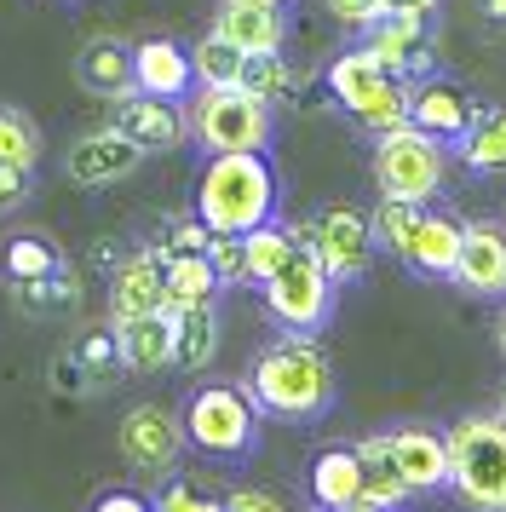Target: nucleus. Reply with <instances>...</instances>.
I'll return each instance as SVG.
<instances>
[{
  "label": "nucleus",
  "mask_w": 506,
  "mask_h": 512,
  "mask_svg": "<svg viewBox=\"0 0 506 512\" xmlns=\"http://www.w3.org/2000/svg\"><path fill=\"white\" fill-rule=\"evenodd\" d=\"M248 397L271 420H317L334 403V363L311 334H282L248 363Z\"/></svg>",
  "instance_id": "1"
},
{
  "label": "nucleus",
  "mask_w": 506,
  "mask_h": 512,
  "mask_svg": "<svg viewBox=\"0 0 506 512\" xmlns=\"http://www.w3.org/2000/svg\"><path fill=\"white\" fill-rule=\"evenodd\" d=\"M196 213L207 219V231H230V236L276 219V173L265 162V150L207 156L202 179H196Z\"/></svg>",
  "instance_id": "2"
},
{
  "label": "nucleus",
  "mask_w": 506,
  "mask_h": 512,
  "mask_svg": "<svg viewBox=\"0 0 506 512\" xmlns=\"http://www.w3.org/2000/svg\"><path fill=\"white\" fill-rule=\"evenodd\" d=\"M449 489L466 512H506V420L466 415L449 426Z\"/></svg>",
  "instance_id": "3"
},
{
  "label": "nucleus",
  "mask_w": 506,
  "mask_h": 512,
  "mask_svg": "<svg viewBox=\"0 0 506 512\" xmlns=\"http://www.w3.org/2000/svg\"><path fill=\"white\" fill-rule=\"evenodd\" d=\"M184 116H190V139L202 144L207 156L271 150L276 139V110L259 93H248V87H196Z\"/></svg>",
  "instance_id": "4"
},
{
  "label": "nucleus",
  "mask_w": 506,
  "mask_h": 512,
  "mask_svg": "<svg viewBox=\"0 0 506 512\" xmlns=\"http://www.w3.org/2000/svg\"><path fill=\"white\" fill-rule=\"evenodd\" d=\"M184 438L196 443L202 455L219 461H248L259 449V403L248 397V386H225V380H207L190 392L184 403Z\"/></svg>",
  "instance_id": "5"
},
{
  "label": "nucleus",
  "mask_w": 506,
  "mask_h": 512,
  "mask_svg": "<svg viewBox=\"0 0 506 512\" xmlns=\"http://www.w3.org/2000/svg\"><path fill=\"white\" fill-rule=\"evenodd\" d=\"M259 294H265V311H271L276 328H288V334H317V328H328V317H334L340 282L328 277V265L317 259V248L294 231V254L282 259V271H276Z\"/></svg>",
  "instance_id": "6"
},
{
  "label": "nucleus",
  "mask_w": 506,
  "mask_h": 512,
  "mask_svg": "<svg viewBox=\"0 0 506 512\" xmlns=\"http://www.w3.org/2000/svg\"><path fill=\"white\" fill-rule=\"evenodd\" d=\"M443 179H449L443 139L420 133L414 121H403V127H391V133L374 139V185H380V196H391V202H420L426 208L437 190H443Z\"/></svg>",
  "instance_id": "7"
},
{
  "label": "nucleus",
  "mask_w": 506,
  "mask_h": 512,
  "mask_svg": "<svg viewBox=\"0 0 506 512\" xmlns=\"http://www.w3.org/2000/svg\"><path fill=\"white\" fill-rule=\"evenodd\" d=\"M311 248H317V259L328 265V277L334 282H357L368 271V259H374V219H368L363 208H351V202H328V208L311 219V225H294Z\"/></svg>",
  "instance_id": "8"
},
{
  "label": "nucleus",
  "mask_w": 506,
  "mask_h": 512,
  "mask_svg": "<svg viewBox=\"0 0 506 512\" xmlns=\"http://www.w3.org/2000/svg\"><path fill=\"white\" fill-rule=\"evenodd\" d=\"M184 443H190L184 438V420L173 415V409H161V403H138V409H127L121 432H115L121 461L133 466V472H144V478H167V472L179 466Z\"/></svg>",
  "instance_id": "9"
},
{
  "label": "nucleus",
  "mask_w": 506,
  "mask_h": 512,
  "mask_svg": "<svg viewBox=\"0 0 506 512\" xmlns=\"http://www.w3.org/2000/svg\"><path fill=\"white\" fill-rule=\"evenodd\" d=\"M449 282L472 300H506V225H495V219L466 225Z\"/></svg>",
  "instance_id": "10"
},
{
  "label": "nucleus",
  "mask_w": 506,
  "mask_h": 512,
  "mask_svg": "<svg viewBox=\"0 0 506 512\" xmlns=\"http://www.w3.org/2000/svg\"><path fill=\"white\" fill-rule=\"evenodd\" d=\"M115 127L144 150V156H167L190 139V116H184V98H156V93H127L115 98Z\"/></svg>",
  "instance_id": "11"
},
{
  "label": "nucleus",
  "mask_w": 506,
  "mask_h": 512,
  "mask_svg": "<svg viewBox=\"0 0 506 512\" xmlns=\"http://www.w3.org/2000/svg\"><path fill=\"white\" fill-rule=\"evenodd\" d=\"M138 162H144V150H138L121 127H98V133H81V139L69 144V156H64V173L75 179V185H121L127 173H138Z\"/></svg>",
  "instance_id": "12"
},
{
  "label": "nucleus",
  "mask_w": 506,
  "mask_h": 512,
  "mask_svg": "<svg viewBox=\"0 0 506 512\" xmlns=\"http://www.w3.org/2000/svg\"><path fill=\"white\" fill-rule=\"evenodd\" d=\"M213 29L230 47H242L248 58H271V52L288 47V12L276 0H219Z\"/></svg>",
  "instance_id": "13"
},
{
  "label": "nucleus",
  "mask_w": 506,
  "mask_h": 512,
  "mask_svg": "<svg viewBox=\"0 0 506 512\" xmlns=\"http://www.w3.org/2000/svg\"><path fill=\"white\" fill-rule=\"evenodd\" d=\"M150 311H167V271H161L156 248H138L110 277V323H133V317H150Z\"/></svg>",
  "instance_id": "14"
},
{
  "label": "nucleus",
  "mask_w": 506,
  "mask_h": 512,
  "mask_svg": "<svg viewBox=\"0 0 506 512\" xmlns=\"http://www.w3.org/2000/svg\"><path fill=\"white\" fill-rule=\"evenodd\" d=\"M391 461H397V472H403L409 495L449 489V432H432V426H397V432H391Z\"/></svg>",
  "instance_id": "15"
},
{
  "label": "nucleus",
  "mask_w": 506,
  "mask_h": 512,
  "mask_svg": "<svg viewBox=\"0 0 506 512\" xmlns=\"http://www.w3.org/2000/svg\"><path fill=\"white\" fill-rule=\"evenodd\" d=\"M75 81H81V93L104 98V104L138 93L133 47H127L121 35H92V41H81V52H75Z\"/></svg>",
  "instance_id": "16"
},
{
  "label": "nucleus",
  "mask_w": 506,
  "mask_h": 512,
  "mask_svg": "<svg viewBox=\"0 0 506 512\" xmlns=\"http://www.w3.org/2000/svg\"><path fill=\"white\" fill-rule=\"evenodd\" d=\"M409 121L420 133H432V139H466L472 127H478V104L449 87V81H426V87H414L409 93Z\"/></svg>",
  "instance_id": "17"
},
{
  "label": "nucleus",
  "mask_w": 506,
  "mask_h": 512,
  "mask_svg": "<svg viewBox=\"0 0 506 512\" xmlns=\"http://www.w3.org/2000/svg\"><path fill=\"white\" fill-rule=\"evenodd\" d=\"M460 231H466L460 219L420 208L409 242L397 248V259H403L409 271H420V277H449V271H455V254H460Z\"/></svg>",
  "instance_id": "18"
},
{
  "label": "nucleus",
  "mask_w": 506,
  "mask_h": 512,
  "mask_svg": "<svg viewBox=\"0 0 506 512\" xmlns=\"http://www.w3.org/2000/svg\"><path fill=\"white\" fill-rule=\"evenodd\" d=\"M133 81L138 93H156V98H190L196 87V70H190V52L167 35H150L133 47Z\"/></svg>",
  "instance_id": "19"
},
{
  "label": "nucleus",
  "mask_w": 506,
  "mask_h": 512,
  "mask_svg": "<svg viewBox=\"0 0 506 512\" xmlns=\"http://www.w3.org/2000/svg\"><path fill=\"white\" fill-rule=\"evenodd\" d=\"M110 328H115V346H121V369L133 374L173 369V305L150 311V317H133V323H110Z\"/></svg>",
  "instance_id": "20"
},
{
  "label": "nucleus",
  "mask_w": 506,
  "mask_h": 512,
  "mask_svg": "<svg viewBox=\"0 0 506 512\" xmlns=\"http://www.w3.org/2000/svg\"><path fill=\"white\" fill-rule=\"evenodd\" d=\"M391 75H403L409 81L414 70H426L432 58H426V18H397V12H380L374 24H368V41H363Z\"/></svg>",
  "instance_id": "21"
},
{
  "label": "nucleus",
  "mask_w": 506,
  "mask_h": 512,
  "mask_svg": "<svg viewBox=\"0 0 506 512\" xmlns=\"http://www.w3.org/2000/svg\"><path fill=\"white\" fill-rule=\"evenodd\" d=\"M219 357V305H173V369L196 374Z\"/></svg>",
  "instance_id": "22"
},
{
  "label": "nucleus",
  "mask_w": 506,
  "mask_h": 512,
  "mask_svg": "<svg viewBox=\"0 0 506 512\" xmlns=\"http://www.w3.org/2000/svg\"><path fill=\"white\" fill-rule=\"evenodd\" d=\"M311 501L317 512H340L363 501V461L357 449H322L311 461Z\"/></svg>",
  "instance_id": "23"
},
{
  "label": "nucleus",
  "mask_w": 506,
  "mask_h": 512,
  "mask_svg": "<svg viewBox=\"0 0 506 512\" xmlns=\"http://www.w3.org/2000/svg\"><path fill=\"white\" fill-rule=\"evenodd\" d=\"M351 449H357V461H363V501L368 507L397 512L409 501V484H403V472L391 461V432H374V438L351 443Z\"/></svg>",
  "instance_id": "24"
},
{
  "label": "nucleus",
  "mask_w": 506,
  "mask_h": 512,
  "mask_svg": "<svg viewBox=\"0 0 506 512\" xmlns=\"http://www.w3.org/2000/svg\"><path fill=\"white\" fill-rule=\"evenodd\" d=\"M386 75L391 70L368 47H351V52H340V58L328 64V93H334V104H340L345 116H357V110L368 104V93H374Z\"/></svg>",
  "instance_id": "25"
},
{
  "label": "nucleus",
  "mask_w": 506,
  "mask_h": 512,
  "mask_svg": "<svg viewBox=\"0 0 506 512\" xmlns=\"http://www.w3.org/2000/svg\"><path fill=\"white\" fill-rule=\"evenodd\" d=\"M161 254V271H167V305H202V300H219V271H213V259H207V248H196V254H167V248H156Z\"/></svg>",
  "instance_id": "26"
},
{
  "label": "nucleus",
  "mask_w": 506,
  "mask_h": 512,
  "mask_svg": "<svg viewBox=\"0 0 506 512\" xmlns=\"http://www.w3.org/2000/svg\"><path fill=\"white\" fill-rule=\"evenodd\" d=\"M52 271H64V254H58V242L41 231H23L6 242V254H0V277L12 282V288H29V282L52 277Z\"/></svg>",
  "instance_id": "27"
},
{
  "label": "nucleus",
  "mask_w": 506,
  "mask_h": 512,
  "mask_svg": "<svg viewBox=\"0 0 506 512\" xmlns=\"http://www.w3.org/2000/svg\"><path fill=\"white\" fill-rule=\"evenodd\" d=\"M288 254H294V225L265 219V225L242 231V259H248V282H253V288H265V282L282 271V259H288Z\"/></svg>",
  "instance_id": "28"
},
{
  "label": "nucleus",
  "mask_w": 506,
  "mask_h": 512,
  "mask_svg": "<svg viewBox=\"0 0 506 512\" xmlns=\"http://www.w3.org/2000/svg\"><path fill=\"white\" fill-rule=\"evenodd\" d=\"M190 70H196V87H242V70H248V52L230 47L219 29H207L202 41L190 47Z\"/></svg>",
  "instance_id": "29"
},
{
  "label": "nucleus",
  "mask_w": 506,
  "mask_h": 512,
  "mask_svg": "<svg viewBox=\"0 0 506 512\" xmlns=\"http://www.w3.org/2000/svg\"><path fill=\"white\" fill-rule=\"evenodd\" d=\"M41 127H35V116L29 110H18V104H0V162L12 167H41Z\"/></svg>",
  "instance_id": "30"
},
{
  "label": "nucleus",
  "mask_w": 506,
  "mask_h": 512,
  "mask_svg": "<svg viewBox=\"0 0 506 512\" xmlns=\"http://www.w3.org/2000/svg\"><path fill=\"white\" fill-rule=\"evenodd\" d=\"M409 93H414V87L403 81V75H386V81L368 93V104L357 110V127H368L374 139L391 133V127H403V121H409Z\"/></svg>",
  "instance_id": "31"
},
{
  "label": "nucleus",
  "mask_w": 506,
  "mask_h": 512,
  "mask_svg": "<svg viewBox=\"0 0 506 512\" xmlns=\"http://www.w3.org/2000/svg\"><path fill=\"white\" fill-rule=\"evenodd\" d=\"M69 351H75V363H81V374H87V392H104L115 374H121V346H115V328H110V334H81Z\"/></svg>",
  "instance_id": "32"
},
{
  "label": "nucleus",
  "mask_w": 506,
  "mask_h": 512,
  "mask_svg": "<svg viewBox=\"0 0 506 512\" xmlns=\"http://www.w3.org/2000/svg\"><path fill=\"white\" fill-rule=\"evenodd\" d=\"M242 87L248 93H259L265 104H288V98L299 93V75L282 64V52H271V58H248V70H242Z\"/></svg>",
  "instance_id": "33"
},
{
  "label": "nucleus",
  "mask_w": 506,
  "mask_h": 512,
  "mask_svg": "<svg viewBox=\"0 0 506 512\" xmlns=\"http://www.w3.org/2000/svg\"><path fill=\"white\" fill-rule=\"evenodd\" d=\"M466 167L472 173H495V167H506V110L501 116H489V121H478L472 133H466Z\"/></svg>",
  "instance_id": "34"
},
{
  "label": "nucleus",
  "mask_w": 506,
  "mask_h": 512,
  "mask_svg": "<svg viewBox=\"0 0 506 512\" xmlns=\"http://www.w3.org/2000/svg\"><path fill=\"white\" fill-rule=\"evenodd\" d=\"M12 300H18L23 311L46 317V311H64V305H75V282H69V271H52V277L29 282V288H12Z\"/></svg>",
  "instance_id": "35"
},
{
  "label": "nucleus",
  "mask_w": 506,
  "mask_h": 512,
  "mask_svg": "<svg viewBox=\"0 0 506 512\" xmlns=\"http://www.w3.org/2000/svg\"><path fill=\"white\" fill-rule=\"evenodd\" d=\"M414 219H420V202H391V196H380V208H374V242L397 254L409 242Z\"/></svg>",
  "instance_id": "36"
},
{
  "label": "nucleus",
  "mask_w": 506,
  "mask_h": 512,
  "mask_svg": "<svg viewBox=\"0 0 506 512\" xmlns=\"http://www.w3.org/2000/svg\"><path fill=\"white\" fill-rule=\"evenodd\" d=\"M156 512H225V501L202 495V489L184 484V478H167V484L156 489Z\"/></svg>",
  "instance_id": "37"
},
{
  "label": "nucleus",
  "mask_w": 506,
  "mask_h": 512,
  "mask_svg": "<svg viewBox=\"0 0 506 512\" xmlns=\"http://www.w3.org/2000/svg\"><path fill=\"white\" fill-rule=\"evenodd\" d=\"M207 259H213V271H219V282H248V259H242V236L230 231H213V242H207Z\"/></svg>",
  "instance_id": "38"
},
{
  "label": "nucleus",
  "mask_w": 506,
  "mask_h": 512,
  "mask_svg": "<svg viewBox=\"0 0 506 512\" xmlns=\"http://www.w3.org/2000/svg\"><path fill=\"white\" fill-rule=\"evenodd\" d=\"M207 242H213L207 219L190 213V219H173V225H167V236H161L156 248H167V254H196V248H207Z\"/></svg>",
  "instance_id": "39"
},
{
  "label": "nucleus",
  "mask_w": 506,
  "mask_h": 512,
  "mask_svg": "<svg viewBox=\"0 0 506 512\" xmlns=\"http://www.w3.org/2000/svg\"><path fill=\"white\" fill-rule=\"evenodd\" d=\"M29 179H35L29 167H12V162H0V219L23 208V196H29Z\"/></svg>",
  "instance_id": "40"
},
{
  "label": "nucleus",
  "mask_w": 506,
  "mask_h": 512,
  "mask_svg": "<svg viewBox=\"0 0 506 512\" xmlns=\"http://www.w3.org/2000/svg\"><path fill=\"white\" fill-rule=\"evenodd\" d=\"M225 512H288V501L271 495V489H230Z\"/></svg>",
  "instance_id": "41"
},
{
  "label": "nucleus",
  "mask_w": 506,
  "mask_h": 512,
  "mask_svg": "<svg viewBox=\"0 0 506 512\" xmlns=\"http://www.w3.org/2000/svg\"><path fill=\"white\" fill-rule=\"evenodd\" d=\"M328 12H334L340 24H351V29H368L380 12H386V0H328Z\"/></svg>",
  "instance_id": "42"
},
{
  "label": "nucleus",
  "mask_w": 506,
  "mask_h": 512,
  "mask_svg": "<svg viewBox=\"0 0 506 512\" xmlns=\"http://www.w3.org/2000/svg\"><path fill=\"white\" fill-rule=\"evenodd\" d=\"M87 512H156V501H144L138 489H104Z\"/></svg>",
  "instance_id": "43"
},
{
  "label": "nucleus",
  "mask_w": 506,
  "mask_h": 512,
  "mask_svg": "<svg viewBox=\"0 0 506 512\" xmlns=\"http://www.w3.org/2000/svg\"><path fill=\"white\" fill-rule=\"evenodd\" d=\"M386 12H397V18H432L437 0H386Z\"/></svg>",
  "instance_id": "44"
},
{
  "label": "nucleus",
  "mask_w": 506,
  "mask_h": 512,
  "mask_svg": "<svg viewBox=\"0 0 506 512\" xmlns=\"http://www.w3.org/2000/svg\"><path fill=\"white\" fill-rule=\"evenodd\" d=\"M483 12H489V18H506V0H478Z\"/></svg>",
  "instance_id": "45"
},
{
  "label": "nucleus",
  "mask_w": 506,
  "mask_h": 512,
  "mask_svg": "<svg viewBox=\"0 0 506 512\" xmlns=\"http://www.w3.org/2000/svg\"><path fill=\"white\" fill-rule=\"evenodd\" d=\"M340 512H386V507H368V501H357V507H340Z\"/></svg>",
  "instance_id": "46"
},
{
  "label": "nucleus",
  "mask_w": 506,
  "mask_h": 512,
  "mask_svg": "<svg viewBox=\"0 0 506 512\" xmlns=\"http://www.w3.org/2000/svg\"><path fill=\"white\" fill-rule=\"evenodd\" d=\"M501 357H506V317H501Z\"/></svg>",
  "instance_id": "47"
},
{
  "label": "nucleus",
  "mask_w": 506,
  "mask_h": 512,
  "mask_svg": "<svg viewBox=\"0 0 506 512\" xmlns=\"http://www.w3.org/2000/svg\"><path fill=\"white\" fill-rule=\"evenodd\" d=\"M495 415H501V420H506V397H501V409H495Z\"/></svg>",
  "instance_id": "48"
},
{
  "label": "nucleus",
  "mask_w": 506,
  "mask_h": 512,
  "mask_svg": "<svg viewBox=\"0 0 506 512\" xmlns=\"http://www.w3.org/2000/svg\"><path fill=\"white\" fill-rule=\"evenodd\" d=\"M276 6H282V0H276Z\"/></svg>",
  "instance_id": "49"
}]
</instances>
